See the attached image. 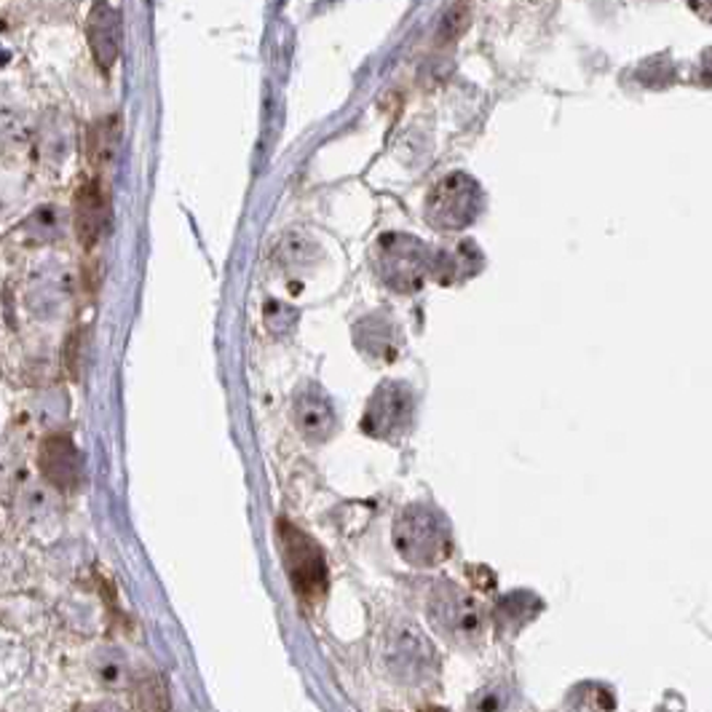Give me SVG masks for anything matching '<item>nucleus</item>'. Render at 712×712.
I'll list each match as a JSON object with an SVG mask.
<instances>
[{
  "mask_svg": "<svg viewBox=\"0 0 712 712\" xmlns=\"http://www.w3.org/2000/svg\"><path fill=\"white\" fill-rule=\"evenodd\" d=\"M394 547L412 568H434L451 558V525L432 506H410L394 525Z\"/></svg>",
  "mask_w": 712,
  "mask_h": 712,
  "instance_id": "f257e3e1",
  "label": "nucleus"
},
{
  "mask_svg": "<svg viewBox=\"0 0 712 712\" xmlns=\"http://www.w3.org/2000/svg\"><path fill=\"white\" fill-rule=\"evenodd\" d=\"M277 541L292 590L305 606H311L327 592L325 555L316 547L314 538L305 536L290 520H279L277 523Z\"/></svg>",
  "mask_w": 712,
  "mask_h": 712,
  "instance_id": "f03ea898",
  "label": "nucleus"
},
{
  "mask_svg": "<svg viewBox=\"0 0 712 712\" xmlns=\"http://www.w3.org/2000/svg\"><path fill=\"white\" fill-rule=\"evenodd\" d=\"M429 619L436 627L440 635H445L451 643L458 645H477L485 635V614L482 606L453 584L436 586L429 597Z\"/></svg>",
  "mask_w": 712,
  "mask_h": 712,
  "instance_id": "7ed1b4c3",
  "label": "nucleus"
},
{
  "mask_svg": "<svg viewBox=\"0 0 712 712\" xmlns=\"http://www.w3.org/2000/svg\"><path fill=\"white\" fill-rule=\"evenodd\" d=\"M482 209V188L464 172L447 175L427 199V220L440 231L466 229Z\"/></svg>",
  "mask_w": 712,
  "mask_h": 712,
  "instance_id": "20e7f679",
  "label": "nucleus"
},
{
  "mask_svg": "<svg viewBox=\"0 0 712 712\" xmlns=\"http://www.w3.org/2000/svg\"><path fill=\"white\" fill-rule=\"evenodd\" d=\"M388 673L407 686H418L429 680L440 667L434 654V645L418 630L416 625H394L388 630L386 645H383Z\"/></svg>",
  "mask_w": 712,
  "mask_h": 712,
  "instance_id": "39448f33",
  "label": "nucleus"
},
{
  "mask_svg": "<svg viewBox=\"0 0 712 712\" xmlns=\"http://www.w3.org/2000/svg\"><path fill=\"white\" fill-rule=\"evenodd\" d=\"M375 268L392 290H421L429 273V253L421 238L405 236V233H386L378 242Z\"/></svg>",
  "mask_w": 712,
  "mask_h": 712,
  "instance_id": "423d86ee",
  "label": "nucleus"
},
{
  "mask_svg": "<svg viewBox=\"0 0 712 712\" xmlns=\"http://www.w3.org/2000/svg\"><path fill=\"white\" fill-rule=\"evenodd\" d=\"M412 392L405 386V383H383L378 392L370 399L367 412H364V432L381 436V440H394L410 427L412 421Z\"/></svg>",
  "mask_w": 712,
  "mask_h": 712,
  "instance_id": "0eeeda50",
  "label": "nucleus"
},
{
  "mask_svg": "<svg viewBox=\"0 0 712 712\" xmlns=\"http://www.w3.org/2000/svg\"><path fill=\"white\" fill-rule=\"evenodd\" d=\"M89 46H92L94 59L100 68H110L118 59V46H121V27H118V14L107 0H94L86 22Z\"/></svg>",
  "mask_w": 712,
  "mask_h": 712,
  "instance_id": "6e6552de",
  "label": "nucleus"
},
{
  "mask_svg": "<svg viewBox=\"0 0 712 712\" xmlns=\"http://www.w3.org/2000/svg\"><path fill=\"white\" fill-rule=\"evenodd\" d=\"M40 469L57 488L70 490L81 480V458L73 442L62 434H54L40 447Z\"/></svg>",
  "mask_w": 712,
  "mask_h": 712,
  "instance_id": "1a4fd4ad",
  "label": "nucleus"
},
{
  "mask_svg": "<svg viewBox=\"0 0 712 712\" xmlns=\"http://www.w3.org/2000/svg\"><path fill=\"white\" fill-rule=\"evenodd\" d=\"M295 423L308 440L322 442L332 434L335 429V410L325 392L308 386L301 388L295 397Z\"/></svg>",
  "mask_w": 712,
  "mask_h": 712,
  "instance_id": "9d476101",
  "label": "nucleus"
},
{
  "mask_svg": "<svg viewBox=\"0 0 712 712\" xmlns=\"http://www.w3.org/2000/svg\"><path fill=\"white\" fill-rule=\"evenodd\" d=\"M107 225V196L97 183H89L75 196V229L83 247H92Z\"/></svg>",
  "mask_w": 712,
  "mask_h": 712,
  "instance_id": "9b49d317",
  "label": "nucleus"
},
{
  "mask_svg": "<svg viewBox=\"0 0 712 712\" xmlns=\"http://www.w3.org/2000/svg\"><path fill=\"white\" fill-rule=\"evenodd\" d=\"M354 338L359 351L375 362H394L399 354L397 325H392L386 316H367V319L359 322Z\"/></svg>",
  "mask_w": 712,
  "mask_h": 712,
  "instance_id": "f8f14e48",
  "label": "nucleus"
},
{
  "mask_svg": "<svg viewBox=\"0 0 712 712\" xmlns=\"http://www.w3.org/2000/svg\"><path fill=\"white\" fill-rule=\"evenodd\" d=\"M544 603L538 600L534 592H509L506 597H501L499 606H495V625H499V632H506V635H517L525 625L536 619L541 614Z\"/></svg>",
  "mask_w": 712,
  "mask_h": 712,
  "instance_id": "ddd939ff",
  "label": "nucleus"
},
{
  "mask_svg": "<svg viewBox=\"0 0 712 712\" xmlns=\"http://www.w3.org/2000/svg\"><path fill=\"white\" fill-rule=\"evenodd\" d=\"M469 3L466 0H460V3L453 5L451 11L445 14V20H442L440 25V38L442 40H456L460 33H464L466 27H469Z\"/></svg>",
  "mask_w": 712,
  "mask_h": 712,
  "instance_id": "4468645a",
  "label": "nucleus"
},
{
  "mask_svg": "<svg viewBox=\"0 0 712 712\" xmlns=\"http://www.w3.org/2000/svg\"><path fill=\"white\" fill-rule=\"evenodd\" d=\"M97 675H100V680H105L107 686H121L124 678H127V669H124L121 660L102 656V660L97 662Z\"/></svg>",
  "mask_w": 712,
  "mask_h": 712,
  "instance_id": "2eb2a0df",
  "label": "nucleus"
}]
</instances>
